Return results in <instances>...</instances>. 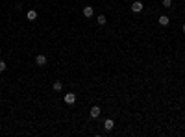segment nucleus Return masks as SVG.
<instances>
[{
    "label": "nucleus",
    "mask_w": 185,
    "mask_h": 137,
    "mask_svg": "<svg viewBox=\"0 0 185 137\" xmlns=\"http://www.w3.org/2000/svg\"><path fill=\"white\" fill-rule=\"evenodd\" d=\"M46 63H48V59H46V56H43V54H39V56L35 57V65H37V67H45Z\"/></svg>",
    "instance_id": "1"
},
{
    "label": "nucleus",
    "mask_w": 185,
    "mask_h": 137,
    "mask_svg": "<svg viewBox=\"0 0 185 137\" xmlns=\"http://www.w3.org/2000/svg\"><path fill=\"white\" fill-rule=\"evenodd\" d=\"M63 100H65V104L72 106L74 102H76V95H74V93H67V95L63 96Z\"/></svg>",
    "instance_id": "2"
},
{
    "label": "nucleus",
    "mask_w": 185,
    "mask_h": 137,
    "mask_svg": "<svg viewBox=\"0 0 185 137\" xmlns=\"http://www.w3.org/2000/svg\"><path fill=\"white\" fill-rule=\"evenodd\" d=\"M143 7H144L143 2H139V0L132 4V11H133V13H141V11H143Z\"/></svg>",
    "instance_id": "3"
},
{
    "label": "nucleus",
    "mask_w": 185,
    "mask_h": 137,
    "mask_svg": "<svg viewBox=\"0 0 185 137\" xmlns=\"http://www.w3.org/2000/svg\"><path fill=\"white\" fill-rule=\"evenodd\" d=\"M113 126H115V120H113V119H106V120H104V130H106V132L113 130Z\"/></svg>",
    "instance_id": "4"
},
{
    "label": "nucleus",
    "mask_w": 185,
    "mask_h": 137,
    "mask_svg": "<svg viewBox=\"0 0 185 137\" xmlns=\"http://www.w3.org/2000/svg\"><path fill=\"white\" fill-rule=\"evenodd\" d=\"M100 111L102 109L98 108V106H93L91 108V119H98V117H100Z\"/></svg>",
    "instance_id": "5"
},
{
    "label": "nucleus",
    "mask_w": 185,
    "mask_h": 137,
    "mask_svg": "<svg viewBox=\"0 0 185 137\" xmlns=\"http://www.w3.org/2000/svg\"><path fill=\"white\" fill-rule=\"evenodd\" d=\"M157 22H159L161 26H168V24H170V19H168L167 15H161V17L157 19Z\"/></svg>",
    "instance_id": "6"
},
{
    "label": "nucleus",
    "mask_w": 185,
    "mask_h": 137,
    "mask_svg": "<svg viewBox=\"0 0 185 137\" xmlns=\"http://www.w3.org/2000/svg\"><path fill=\"white\" fill-rule=\"evenodd\" d=\"M52 89H54L56 93H59V91H63V84H61L59 80H56V82L52 84Z\"/></svg>",
    "instance_id": "7"
},
{
    "label": "nucleus",
    "mask_w": 185,
    "mask_h": 137,
    "mask_svg": "<svg viewBox=\"0 0 185 137\" xmlns=\"http://www.w3.org/2000/svg\"><path fill=\"white\" fill-rule=\"evenodd\" d=\"M93 6H85L83 7V15H85V17H93Z\"/></svg>",
    "instance_id": "8"
},
{
    "label": "nucleus",
    "mask_w": 185,
    "mask_h": 137,
    "mask_svg": "<svg viewBox=\"0 0 185 137\" xmlns=\"http://www.w3.org/2000/svg\"><path fill=\"white\" fill-rule=\"evenodd\" d=\"M96 22H98V24H100V26H104L106 22H108V19H106V15H98V17H96Z\"/></svg>",
    "instance_id": "9"
},
{
    "label": "nucleus",
    "mask_w": 185,
    "mask_h": 137,
    "mask_svg": "<svg viewBox=\"0 0 185 137\" xmlns=\"http://www.w3.org/2000/svg\"><path fill=\"white\" fill-rule=\"evenodd\" d=\"M26 17H28V21H35V19H37V11H28V13H26Z\"/></svg>",
    "instance_id": "10"
},
{
    "label": "nucleus",
    "mask_w": 185,
    "mask_h": 137,
    "mask_svg": "<svg viewBox=\"0 0 185 137\" xmlns=\"http://www.w3.org/2000/svg\"><path fill=\"white\" fill-rule=\"evenodd\" d=\"M163 7H172V0H163Z\"/></svg>",
    "instance_id": "11"
},
{
    "label": "nucleus",
    "mask_w": 185,
    "mask_h": 137,
    "mask_svg": "<svg viewBox=\"0 0 185 137\" xmlns=\"http://www.w3.org/2000/svg\"><path fill=\"white\" fill-rule=\"evenodd\" d=\"M6 69H7V65H6V63H4V61H2V59H0V72H4V70H6Z\"/></svg>",
    "instance_id": "12"
},
{
    "label": "nucleus",
    "mask_w": 185,
    "mask_h": 137,
    "mask_svg": "<svg viewBox=\"0 0 185 137\" xmlns=\"http://www.w3.org/2000/svg\"><path fill=\"white\" fill-rule=\"evenodd\" d=\"M182 32H183V33H185V24H182Z\"/></svg>",
    "instance_id": "13"
}]
</instances>
